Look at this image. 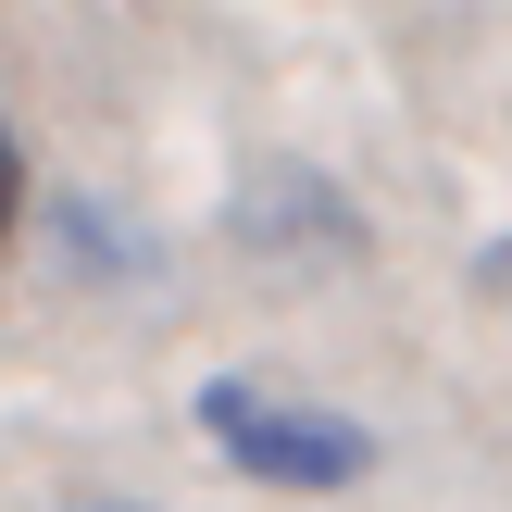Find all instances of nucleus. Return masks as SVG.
I'll use <instances>...</instances> for the list:
<instances>
[{
  "label": "nucleus",
  "mask_w": 512,
  "mask_h": 512,
  "mask_svg": "<svg viewBox=\"0 0 512 512\" xmlns=\"http://www.w3.org/2000/svg\"><path fill=\"white\" fill-rule=\"evenodd\" d=\"M200 438L250 475V488H350L375 475V438L325 400H288V388H250V375H213L200 388Z\"/></svg>",
  "instance_id": "1"
},
{
  "label": "nucleus",
  "mask_w": 512,
  "mask_h": 512,
  "mask_svg": "<svg viewBox=\"0 0 512 512\" xmlns=\"http://www.w3.org/2000/svg\"><path fill=\"white\" fill-rule=\"evenodd\" d=\"M13 213H25V150H13V125H0V238H13Z\"/></svg>",
  "instance_id": "2"
},
{
  "label": "nucleus",
  "mask_w": 512,
  "mask_h": 512,
  "mask_svg": "<svg viewBox=\"0 0 512 512\" xmlns=\"http://www.w3.org/2000/svg\"><path fill=\"white\" fill-rule=\"evenodd\" d=\"M75 512H138V500H75Z\"/></svg>",
  "instance_id": "3"
}]
</instances>
